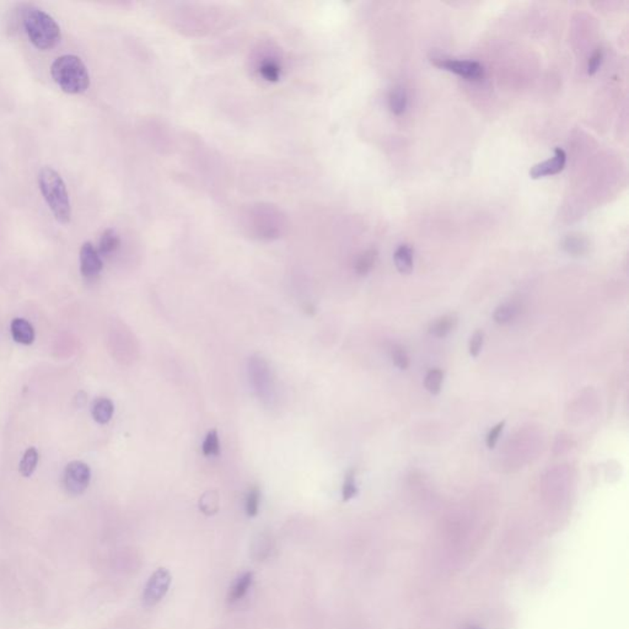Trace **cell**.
<instances>
[{
	"label": "cell",
	"mask_w": 629,
	"mask_h": 629,
	"mask_svg": "<svg viewBox=\"0 0 629 629\" xmlns=\"http://www.w3.org/2000/svg\"><path fill=\"white\" fill-rule=\"evenodd\" d=\"M38 186L56 219L62 224H68L71 218V199L60 173L52 167H43L38 173Z\"/></svg>",
	"instance_id": "1"
},
{
	"label": "cell",
	"mask_w": 629,
	"mask_h": 629,
	"mask_svg": "<svg viewBox=\"0 0 629 629\" xmlns=\"http://www.w3.org/2000/svg\"><path fill=\"white\" fill-rule=\"evenodd\" d=\"M51 73L54 82L66 94H82L89 88L90 77L86 66L74 54H64L54 60Z\"/></svg>",
	"instance_id": "2"
},
{
	"label": "cell",
	"mask_w": 629,
	"mask_h": 629,
	"mask_svg": "<svg viewBox=\"0 0 629 629\" xmlns=\"http://www.w3.org/2000/svg\"><path fill=\"white\" fill-rule=\"evenodd\" d=\"M24 26L30 41L38 49H51L60 42V26L49 14L38 8H30L25 12Z\"/></svg>",
	"instance_id": "3"
},
{
	"label": "cell",
	"mask_w": 629,
	"mask_h": 629,
	"mask_svg": "<svg viewBox=\"0 0 629 629\" xmlns=\"http://www.w3.org/2000/svg\"><path fill=\"white\" fill-rule=\"evenodd\" d=\"M171 574L165 568L155 570L149 578L148 582L143 593V602L147 607L158 605L161 600L165 597L171 585Z\"/></svg>",
	"instance_id": "4"
},
{
	"label": "cell",
	"mask_w": 629,
	"mask_h": 629,
	"mask_svg": "<svg viewBox=\"0 0 629 629\" xmlns=\"http://www.w3.org/2000/svg\"><path fill=\"white\" fill-rule=\"evenodd\" d=\"M91 480L90 467L83 461H73L66 466L64 472V487L71 495L83 494L89 487Z\"/></svg>",
	"instance_id": "5"
},
{
	"label": "cell",
	"mask_w": 629,
	"mask_h": 629,
	"mask_svg": "<svg viewBox=\"0 0 629 629\" xmlns=\"http://www.w3.org/2000/svg\"><path fill=\"white\" fill-rule=\"evenodd\" d=\"M434 64L441 69L455 73L469 80H480L483 77V66L475 60H434Z\"/></svg>",
	"instance_id": "6"
},
{
	"label": "cell",
	"mask_w": 629,
	"mask_h": 629,
	"mask_svg": "<svg viewBox=\"0 0 629 629\" xmlns=\"http://www.w3.org/2000/svg\"><path fill=\"white\" fill-rule=\"evenodd\" d=\"M101 255L91 243H85L80 249V271L85 280H95L101 273Z\"/></svg>",
	"instance_id": "7"
},
{
	"label": "cell",
	"mask_w": 629,
	"mask_h": 629,
	"mask_svg": "<svg viewBox=\"0 0 629 629\" xmlns=\"http://www.w3.org/2000/svg\"><path fill=\"white\" fill-rule=\"evenodd\" d=\"M565 162H567L565 151H564L563 149L557 148L554 151V156H553L552 159H548V160L543 161V162H540V164L534 165L531 169L530 176L536 180V178L557 175V173L563 170L564 166H565Z\"/></svg>",
	"instance_id": "8"
},
{
	"label": "cell",
	"mask_w": 629,
	"mask_h": 629,
	"mask_svg": "<svg viewBox=\"0 0 629 629\" xmlns=\"http://www.w3.org/2000/svg\"><path fill=\"white\" fill-rule=\"evenodd\" d=\"M10 331L14 341L20 345H32L35 341V330L30 322L25 319H14Z\"/></svg>",
	"instance_id": "9"
},
{
	"label": "cell",
	"mask_w": 629,
	"mask_h": 629,
	"mask_svg": "<svg viewBox=\"0 0 629 629\" xmlns=\"http://www.w3.org/2000/svg\"><path fill=\"white\" fill-rule=\"evenodd\" d=\"M457 321H458V317L456 314H444L432 322V325L429 327V332L436 338L446 337L449 333H452L456 328Z\"/></svg>",
	"instance_id": "10"
},
{
	"label": "cell",
	"mask_w": 629,
	"mask_h": 629,
	"mask_svg": "<svg viewBox=\"0 0 629 629\" xmlns=\"http://www.w3.org/2000/svg\"><path fill=\"white\" fill-rule=\"evenodd\" d=\"M252 582H254V573H251V571H246L243 576H238L236 582H234V585L230 589L229 602L235 604V602H238L240 600L244 599L245 595L249 593V589L251 588Z\"/></svg>",
	"instance_id": "11"
},
{
	"label": "cell",
	"mask_w": 629,
	"mask_h": 629,
	"mask_svg": "<svg viewBox=\"0 0 629 629\" xmlns=\"http://www.w3.org/2000/svg\"><path fill=\"white\" fill-rule=\"evenodd\" d=\"M113 412H114V406L111 399L106 397H100L96 399L92 404V418L97 421L99 424H106L112 419Z\"/></svg>",
	"instance_id": "12"
},
{
	"label": "cell",
	"mask_w": 629,
	"mask_h": 629,
	"mask_svg": "<svg viewBox=\"0 0 629 629\" xmlns=\"http://www.w3.org/2000/svg\"><path fill=\"white\" fill-rule=\"evenodd\" d=\"M393 260L399 273L410 274L413 269V249L408 245H401L396 249Z\"/></svg>",
	"instance_id": "13"
},
{
	"label": "cell",
	"mask_w": 629,
	"mask_h": 629,
	"mask_svg": "<svg viewBox=\"0 0 629 629\" xmlns=\"http://www.w3.org/2000/svg\"><path fill=\"white\" fill-rule=\"evenodd\" d=\"M121 246V240L117 235V232L113 229H107L102 234L100 243H99V254L101 256H111L119 249Z\"/></svg>",
	"instance_id": "14"
},
{
	"label": "cell",
	"mask_w": 629,
	"mask_h": 629,
	"mask_svg": "<svg viewBox=\"0 0 629 629\" xmlns=\"http://www.w3.org/2000/svg\"><path fill=\"white\" fill-rule=\"evenodd\" d=\"M407 92L404 86H395L388 96V106L393 114H402L407 108Z\"/></svg>",
	"instance_id": "15"
},
{
	"label": "cell",
	"mask_w": 629,
	"mask_h": 629,
	"mask_svg": "<svg viewBox=\"0 0 629 629\" xmlns=\"http://www.w3.org/2000/svg\"><path fill=\"white\" fill-rule=\"evenodd\" d=\"M376 257H378V254L375 249H368L359 256L354 264L356 273L359 275H367L374 267Z\"/></svg>",
	"instance_id": "16"
},
{
	"label": "cell",
	"mask_w": 629,
	"mask_h": 629,
	"mask_svg": "<svg viewBox=\"0 0 629 629\" xmlns=\"http://www.w3.org/2000/svg\"><path fill=\"white\" fill-rule=\"evenodd\" d=\"M37 463H38V452H37L35 447H29L25 452L23 460L20 463L18 471L24 477H30L35 472Z\"/></svg>",
	"instance_id": "17"
},
{
	"label": "cell",
	"mask_w": 629,
	"mask_h": 629,
	"mask_svg": "<svg viewBox=\"0 0 629 629\" xmlns=\"http://www.w3.org/2000/svg\"><path fill=\"white\" fill-rule=\"evenodd\" d=\"M519 314V306L515 304L506 303L500 305L493 314V319L500 325H504L514 320Z\"/></svg>",
	"instance_id": "18"
},
{
	"label": "cell",
	"mask_w": 629,
	"mask_h": 629,
	"mask_svg": "<svg viewBox=\"0 0 629 629\" xmlns=\"http://www.w3.org/2000/svg\"><path fill=\"white\" fill-rule=\"evenodd\" d=\"M444 382V371L440 369H432L428 371L424 379V386L428 392L432 395H438L441 391V386Z\"/></svg>",
	"instance_id": "19"
},
{
	"label": "cell",
	"mask_w": 629,
	"mask_h": 629,
	"mask_svg": "<svg viewBox=\"0 0 629 629\" xmlns=\"http://www.w3.org/2000/svg\"><path fill=\"white\" fill-rule=\"evenodd\" d=\"M260 502H261L260 488L256 486L249 488V492L246 494V498H245V510H246L247 517H254L258 514Z\"/></svg>",
	"instance_id": "20"
},
{
	"label": "cell",
	"mask_w": 629,
	"mask_h": 629,
	"mask_svg": "<svg viewBox=\"0 0 629 629\" xmlns=\"http://www.w3.org/2000/svg\"><path fill=\"white\" fill-rule=\"evenodd\" d=\"M202 452L206 456H219L220 441L217 430H210L207 434L203 441Z\"/></svg>",
	"instance_id": "21"
},
{
	"label": "cell",
	"mask_w": 629,
	"mask_h": 629,
	"mask_svg": "<svg viewBox=\"0 0 629 629\" xmlns=\"http://www.w3.org/2000/svg\"><path fill=\"white\" fill-rule=\"evenodd\" d=\"M280 66L274 60H263L260 66V74L268 82H277L280 77Z\"/></svg>",
	"instance_id": "22"
},
{
	"label": "cell",
	"mask_w": 629,
	"mask_h": 629,
	"mask_svg": "<svg viewBox=\"0 0 629 629\" xmlns=\"http://www.w3.org/2000/svg\"><path fill=\"white\" fill-rule=\"evenodd\" d=\"M392 362L399 370H406L410 367V356L404 347L393 345L391 350Z\"/></svg>",
	"instance_id": "23"
},
{
	"label": "cell",
	"mask_w": 629,
	"mask_h": 629,
	"mask_svg": "<svg viewBox=\"0 0 629 629\" xmlns=\"http://www.w3.org/2000/svg\"><path fill=\"white\" fill-rule=\"evenodd\" d=\"M356 494H358V487H356V473L352 469L345 476V483H343V488H342L343 500L348 502L350 499L354 498Z\"/></svg>",
	"instance_id": "24"
},
{
	"label": "cell",
	"mask_w": 629,
	"mask_h": 629,
	"mask_svg": "<svg viewBox=\"0 0 629 629\" xmlns=\"http://www.w3.org/2000/svg\"><path fill=\"white\" fill-rule=\"evenodd\" d=\"M201 510L207 514V515H212L214 513L218 511V508H219V502H218V495L214 492H209L207 494H204L202 498H201Z\"/></svg>",
	"instance_id": "25"
},
{
	"label": "cell",
	"mask_w": 629,
	"mask_h": 629,
	"mask_svg": "<svg viewBox=\"0 0 629 629\" xmlns=\"http://www.w3.org/2000/svg\"><path fill=\"white\" fill-rule=\"evenodd\" d=\"M483 342H484V333H483V331H476L472 334L471 339H469V352L471 356L477 358V356H480L482 347H483Z\"/></svg>",
	"instance_id": "26"
},
{
	"label": "cell",
	"mask_w": 629,
	"mask_h": 629,
	"mask_svg": "<svg viewBox=\"0 0 629 629\" xmlns=\"http://www.w3.org/2000/svg\"><path fill=\"white\" fill-rule=\"evenodd\" d=\"M505 427V421H500L498 423L495 427H493L489 433L487 435V439H486V443H487V446L489 449H494L497 443H498L499 436L500 434L503 432V429Z\"/></svg>",
	"instance_id": "27"
},
{
	"label": "cell",
	"mask_w": 629,
	"mask_h": 629,
	"mask_svg": "<svg viewBox=\"0 0 629 629\" xmlns=\"http://www.w3.org/2000/svg\"><path fill=\"white\" fill-rule=\"evenodd\" d=\"M602 58H604L602 51L596 49L593 56L590 57V60H589L588 73L590 75H593L596 71H599L600 66L602 63Z\"/></svg>",
	"instance_id": "28"
},
{
	"label": "cell",
	"mask_w": 629,
	"mask_h": 629,
	"mask_svg": "<svg viewBox=\"0 0 629 629\" xmlns=\"http://www.w3.org/2000/svg\"><path fill=\"white\" fill-rule=\"evenodd\" d=\"M469 629H478V628H469Z\"/></svg>",
	"instance_id": "29"
}]
</instances>
